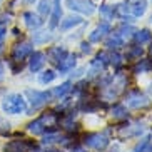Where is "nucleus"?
Instances as JSON below:
<instances>
[{
  "mask_svg": "<svg viewBox=\"0 0 152 152\" xmlns=\"http://www.w3.org/2000/svg\"><path fill=\"white\" fill-rule=\"evenodd\" d=\"M27 100L22 94H7L2 100V110L9 115H20L27 112Z\"/></svg>",
  "mask_w": 152,
  "mask_h": 152,
  "instance_id": "f257e3e1",
  "label": "nucleus"
},
{
  "mask_svg": "<svg viewBox=\"0 0 152 152\" xmlns=\"http://www.w3.org/2000/svg\"><path fill=\"white\" fill-rule=\"evenodd\" d=\"M25 95L28 97V102H30V109H27V112H34L42 109L44 105L50 102L52 99V92H45V90H25Z\"/></svg>",
  "mask_w": 152,
  "mask_h": 152,
  "instance_id": "f03ea898",
  "label": "nucleus"
},
{
  "mask_svg": "<svg viewBox=\"0 0 152 152\" xmlns=\"http://www.w3.org/2000/svg\"><path fill=\"white\" fill-rule=\"evenodd\" d=\"M84 144L87 147L94 149V151H105L109 147V137L105 134H100V132H95V134H87L84 137Z\"/></svg>",
  "mask_w": 152,
  "mask_h": 152,
  "instance_id": "7ed1b4c3",
  "label": "nucleus"
},
{
  "mask_svg": "<svg viewBox=\"0 0 152 152\" xmlns=\"http://www.w3.org/2000/svg\"><path fill=\"white\" fill-rule=\"evenodd\" d=\"M37 147V144L28 139H14L4 145V152H30Z\"/></svg>",
  "mask_w": 152,
  "mask_h": 152,
  "instance_id": "20e7f679",
  "label": "nucleus"
},
{
  "mask_svg": "<svg viewBox=\"0 0 152 152\" xmlns=\"http://www.w3.org/2000/svg\"><path fill=\"white\" fill-rule=\"evenodd\" d=\"M125 104L130 109H145L151 105V100L145 94L139 90H130L129 94H125Z\"/></svg>",
  "mask_w": 152,
  "mask_h": 152,
  "instance_id": "39448f33",
  "label": "nucleus"
},
{
  "mask_svg": "<svg viewBox=\"0 0 152 152\" xmlns=\"http://www.w3.org/2000/svg\"><path fill=\"white\" fill-rule=\"evenodd\" d=\"M32 52H34V47H32L30 42H20V44H15L14 47H12V52H10V60L23 62V58H27Z\"/></svg>",
  "mask_w": 152,
  "mask_h": 152,
  "instance_id": "423d86ee",
  "label": "nucleus"
},
{
  "mask_svg": "<svg viewBox=\"0 0 152 152\" xmlns=\"http://www.w3.org/2000/svg\"><path fill=\"white\" fill-rule=\"evenodd\" d=\"M65 5L70 10H75V12L84 14V15H92L95 12L94 4H90L87 0H65Z\"/></svg>",
  "mask_w": 152,
  "mask_h": 152,
  "instance_id": "0eeeda50",
  "label": "nucleus"
},
{
  "mask_svg": "<svg viewBox=\"0 0 152 152\" xmlns=\"http://www.w3.org/2000/svg\"><path fill=\"white\" fill-rule=\"evenodd\" d=\"M125 87V79L122 75H117L115 80L112 82L110 85H107V90H105V99H115L117 95L121 94Z\"/></svg>",
  "mask_w": 152,
  "mask_h": 152,
  "instance_id": "6e6552de",
  "label": "nucleus"
},
{
  "mask_svg": "<svg viewBox=\"0 0 152 152\" xmlns=\"http://www.w3.org/2000/svg\"><path fill=\"white\" fill-rule=\"evenodd\" d=\"M67 54H69V52L65 50V47L57 45V47H50V49H49V52H47V58H49V62H52L54 65H58V64L65 58V55H67Z\"/></svg>",
  "mask_w": 152,
  "mask_h": 152,
  "instance_id": "1a4fd4ad",
  "label": "nucleus"
},
{
  "mask_svg": "<svg viewBox=\"0 0 152 152\" xmlns=\"http://www.w3.org/2000/svg\"><path fill=\"white\" fill-rule=\"evenodd\" d=\"M44 64H45V54L44 52H32V54L28 55V69H30L32 72L42 70Z\"/></svg>",
  "mask_w": 152,
  "mask_h": 152,
  "instance_id": "9d476101",
  "label": "nucleus"
},
{
  "mask_svg": "<svg viewBox=\"0 0 152 152\" xmlns=\"http://www.w3.org/2000/svg\"><path fill=\"white\" fill-rule=\"evenodd\" d=\"M110 32V23L109 22H104V23H100L97 28H95L92 34H90V42H100L105 37V34H109Z\"/></svg>",
  "mask_w": 152,
  "mask_h": 152,
  "instance_id": "9b49d317",
  "label": "nucleus"
},
{
  "mask_svg": "<svg viewBox=\"0 0 152 152\" xmlns=\"http://www.w3.org/2000/svg\"><path fill=\"white\" fill-rule=\"evenodd\" d=\"M75 55L74 54H67L65 55V58H64L62 62L57 65V69H58V72L60 74H67V72H70V70H74V67H75Z\"/></svg>",
  "mask_w": 152,
  "mask_h": 152,
  "instance_id": "f8f14e48",
  "label": "nucleus"
},
{
  "mask_svg": "<svg viewBox=\"0 0 152 152\" xmlns=\"http://www.w3.org/2000/svg\"><path fill=\"white\" fill-rule=\"evenodd\" d=\"M60 15H62V9H60V0H55V5L52 7V12H50V28L54 30V28L58 27V22H60Z\"/></svg>",
  "mask_w": 152,
  "mask_h": 152,
  "instance_id": "ddd939ff",
  "label": "nucleus"
},
{
  "mask_svg": "<svg viewBox=\"0 0 152 152\" xmlns=\"http://www.w3.org/2000/svg\"><path fill=\"white\" fill-rule=\"evenodd\" d=\"M23 20H25V25H27L28 28H32V30H34V28H39L42 23H44V20H42L37 14H34V12H25V14H23Z\"/></svg>",
  "mask_w": 152,
  "mask_h": 152,
  "instance_id": "4468645a",
  "label": "nucleus"
},
{
  "mask_svg": "<svg viewBox=\"0 0 152 152\" xmlns=\"http://www.w3.org/2000/svg\"><path fill=\"white\" fill-rule=\"evenodd\" d=\"M129 9H130V12H132L134 17H140V15H144V12L147 9V4H145V0H134L129 5Z\"/></svg>",
  "mask_w": 152,
  "mask_h": 152,
  "instance_id": "2eb2a0df",
  "label": "nucleus"
},
{
  "mask_svg": "<svg viewBox=\"0 0 152 152\" xmlns=\"http://www.w3.org/2000/svg\"><path fill=\"white\" fill-rule=\"evenodd\" d=\"M134 40L137 42L139 45H142V44H147V42H151V39H152V34H151V30H147V28H142V30H137V32H134Z\"/></svg>",
  "mask_w": 152,
  "mask_h": 152,
  "instance_id": "dca6fc26",
  "label": "nucleus"
},
{
  "mask_svg": "<svg viewBox=\"0 0 152 152\" xmlns=\"http://www.w3.org/2000/svg\"><path fill=\"white\" fill-rule=\"evenodd\" d=\"M132 152H152V137L151 135H145V137L132 149Z\"/></svg>",
  "mask_w": 152,
  "mask_h": 152,
  "instance_id": "f3484780",
  "label": "nucleus"
},
{
  "mask_svg": "<svg viewBox=\"0 0 152 152\" xmlns=\"http://www.w3.org/2000/svg\"><path fill=\"white\" fill-rule=\"evenodd\" d=\"M70 92H72V82L67 80V82H64V84H60L58 87H55L52 90V95H55V97H65Z\"/></svg>",
  "mask_w": 152,
  "mask_h": 152,
  "instance_id": "a211bd4d",
  "label": "nucleus"
},
{
  "mask_svg": "<svg viewBox=\"0 0 152 152\" xmlns=\"http://www.w3.org/2000/svg\"><path fill=\"white\" fill-rule=\"evenodd\" d=\"M140 132H142V127H135V125L119 127V135L121 137H132V135H139Z\"/></svg>",
  "mask_w": 152,
  "mask_h": 152,
  "instance_id": "6ab92c4d",
  "label": "nucleus"
},
{
  "mask_svg": "<svg viewBox=\"0 0 152 152\" xmlns=\"http://www.w3.org/2000/svg\"><path fill=\"white\" fill-rule=\"evenodd\" d=\"M80 23H82V18L80 17H74V15H70V17H67L65 20H62L58 25H60L62 30H69V28H72V27L80 25Z\"/></svg>",
  "mask_w": 152,
  "mask_h": 152,
  "instance_id": "aec40b11",
  "label": "nucleus"
},
{
  "mask_svg": "<svg viewBox=\"0 0 152 152\" xmlns=\"http://www.w3.org/2000/svg\"><path fill=\"white\" fill-rule=\"evenodd\" d=\"M134 32H135V28L134 27H130V25H122V27H119L115 30V35H119L122 39V40H129L130 37L134 35Z\"/></svg>",
  "mask_w": 152,
  "mask_h": 152,
  "instance_id": "412c9836",
  "label": "nucleus"
},
{
  "mask_svg": "<svg viewBox=\"0 0 152 152\" xmlns=\"http://www.w3.org/2000/svg\"><path fill=\"white\" fill-rule=\"evenodd\" d=\"M50 39H52V34H50V32L40 30V32H37V34H34L32 42H34V44H37V45H40V44H47Z\"/></svg>",
  "mask_w": 152,
  "mask_h": 152,
  "instance_id": "4be33fe9",
  "label": "nucleus"
},
{
  "mask_svg": "<svg viewBox=\"0 0 152 152\" xmlns=\"http://www.w3.org/2000/svg\"><path fill=\"white\" fill-rule=\"evenodd\" d=\"M149 70H152V64H151V60H145V58L139 60L134 65V69H132L134 74H144V72H149Z\"/></svg>",
  "mask_w": 152,
  "mask_h": 152,
  "instance_id": "5701e85b",
  "label": "nucleus"
},
{
  "mask_svg": "<svg viewBox=\"0 0 152 152\" xmlns=\"http://www.w3.org/2000/svg\"><path fill=\"white\" fill-rule=\"evenodd\" d=\"M110 114H112L114 119H117V121H125V119H127V109H125L124 105H114Z\"/></svg>",
  "mask_w": 152,
  "mask_h": 152,
  "instance_id": "b1692460",
  "label": "nucleus"
},
{
  "mask_svg": "<svg viewBox=\"0 0 152 152\" xmlns=\"http://www.w3.org/2000/svg\"><path fill=\"white\" fill-rule=\"evenodd\" d=\"M124 44L125 42L122 40L119 35H115V34H112L107 40H105V47H109V49H119V47H122Z\"/></svg>",
  "mask_w": 152,
  "mask_h": 152,
  "instance_id": "393cba45",
  "label": "nucleus"
},
{
  "mask_svg": "<svg viewBox=\"0 0 152 152\" xmlns=\"http://www.w3.org/2000/svg\"><path fill=\"white\" fill-rule=\"evenodd\" d=\"M55 77H57V74H55V70H52V69H49V70H44L40 74V84H50V82L55 80Z\"/></svg>",
  "mask_w": 152,
  "mask_h": 152,
  "instance_id": "a878e982",
  "label": "nucleus"
},
{
  "mask_svg": "<svg viewBox=\"0 0 152 152\" xmlns=\"http://www.w3.org/2000/svg\"><path fill=\"white\" fill-rule=\"evenodd\" d=\"M50 12H52L50 2L49 0H40V2H39V14H40L42 17H47V15H50Z\"/></svg>",
  "mask_w": 152,
  "mask_h": 152,
  "instance_id": "bb28decb",
  "label": "nucleus"
},
{
  "mask_svg": "<svg viewBox=\"0 0 152 152\" xmlns=\"http://www.w3.org/2000/svg\"><path fill=\"white\" fill-rule=\"evenodd\" d=\"M144 54V49L140 47V45H135V47H132V49L127 52V58H140Z\"/></svg>",
  "mask_w": 152,
  "mask_h": 152,
  "instance_id": "cd10ccee",
  "label": "nucleus"
},
{
  "mask_svg": "<svg viewBox=\"0 0 152 152\" xmlns=\"http://www.w3.org/2000/svg\"><path fill=\"white\" fill-rule=\"evenodd\" d=\"M109 64H112L114 67H121L122 64H124V57H122L121 54H117V52H114V54L109 55Z\"/></svg>",
  "mask_w": 152,
  "mask_h": 152,
  "instance_id": "c85d7f7f",
  "label": "nucleus"
},
{
  "mask_svg": "<svg viewBox=\"0 0 152 152\" xmlns=\"http://www.w3.org/2000/svg\"><path fill=\"white\" fill-rule=\"evenodd\" d=\"M100 14H102L105 18H110V17H114V14H115V12H114V7L102 5V7H100Z\"/></svg>",
  "mask_w": 152,
  "mask_h": 152,
  "instance_id": "c756f323",
  "label": "nucleus"
},
{
  "mask_svg": "<svg viewBox=\"0 0 152 152\" xmlns=\"http://www.w3.org/2000/svg\"><path fill=\"white\" fill-rule=\"evenodd\" d=\"M10 130V122L5 117H0V132H9Z\"/></svg>",
  "mask_w": 152,
  "mask_h": 152,
  "instance_id": "7c9ffc66",
  "label": "nucleus"
},
{
  "mask_svg": "<svg viewBox=\"0 0 152 152\" xmlns=\"http://www.w3.org/2000/svg\"><path fill=\"white\" fill-rule=\"evenodd\" d=\"M80 49H82V52H84V54H90V52H92V49H90V44H87V42H82V44H80Z\"/></svg>",
  "mask_w": 152,
  "mask_h": 152,
  "instance_id": "2f4dec72",
  "label": "nucleus"
},
{
  "mask_svg": "<svg viewBox=\"0 0 152 152\" xmlns=\"http://www.w3.org/2000/svg\"><path fill=\"white\" fill-rule=\"evenodd\" d=\"M84 72H85V69H77V70L74 72V77H75V79H79V77H80Z\"/></svg>",
  "mask_w": 152,
  "mask_h": 152,
  "instance_id": "473e14b6",
  "label": "nucleus"
},
{
  "mask_svg": "<svg viewBox=\"0 0 152 152\" xmlns=\"http://www.w3.org/2000/svg\"><path fill=\"white\" fill-rule=\"evenodd\" d=\"M5 77V69H4V64H0V80H4Z\"/></svg>",
  "mask_w": 152,
  "mask_h": 152,
  "instance_id": "72a5a7b5",
  "label": "nucleus"
},
{
  "mask_svg": "<svg viewBox=\"0 0 152 152\" xmlns=\"http://www.w3.org/2000/svg\"><path fill=\"white\" fill-rule=\"evenodd\" d=\"M12 32H14V35H15V37H18V35H20V34H22V32L18 30V28H14V30H12Z\"/></svg>",
  "mask_w": 152,
  "mask_h": 152,
  "instance_id": "f704fd0d",
  "label": "nucleus"
},
{
  "mask_svg": "<svg viewBox=\"0 0 152 152\" xmlns=\"http://www.w3.org/2000/svg\"><path fill=\"white\" fill-rule=\"evenodd\" d=\"M45 152H58V151H57V149H47Z\"/></svg>",
  "mask_w": 152,
  "mask_h": 152,
  "instance_id": "c9c22d12",
  "label": "nucleus"
},
{
  "mask_svg": "<svg viewBox=\"0 0 152 152\" xmlns=\"http://www.w3.org/2000/svg\"><path fill=\"white\" fill-rule=\"evenodd\" d=\"M74 152H85V151H82V149H79V147H75V149H74Z\"/></svg>",
  "mask_w": 152,
  "mask_h": 152,
  "instance_id": "e433bc0d",
  "label": "nucleus"
},
{
  "mask_svg": "<svg viewBox=\"0 0 152 152\" xmlns=\"http://www.w3.org/2000/svg\"><path fill=\"white\" fill-rule=\"evenodd\" d=\"M25 2H27V4H34V2H35V0H25Z\"/></svg>",
  "mask_w": 152,
  "mask_h": 152,
  "instance_id": "4c0bfd02",
  "label": "nucleus"
},
{
  "mask_svg": "<svg viewBox=\"0 0 152 152\" xmlns=\"http://www.w3.org/2000/svg\"><path fill=\"white\" fill-rule=\"evenodd\" d=\"M149 54H151V57H152V45H151V49H149Z\"/></svg>",
  "mask_w": 152,
  "mask_h": 152,
  "instance_id": "58836bf2",
  "label": "nucleus"
},
{
  "mask_svg": "<svg viewBox=\"0 0 152 152\" xmlns=\"http://www.w3.org/2000/svg\"><path fill=\"white\" fill-rule=\"evenodd\" d=\"M2 4H4V0H0V5H2Z\"/></svg>",
  "mask_w": 152,
  "mask_h": 152,
  "instance_id": "ea45409f",
  "label": "nucleus"
},
{
  "mask_svg": "<svg viewBox=\"0 0 152 152\" xmlns=\"http://www.w3.org/2000/svg\"><path fill=\"white\" fill-rule=\"evenodd\" d=\"M151 94H152V85H151Z\"/></svg>",
  "mask_w": 152,
  "mask_h": 152,
  "instance_id": "a19ab883",
  "label": "nucleus"
},
{
  "mask_svg": "<svg viewBox=\"0 0 152 152\" xmlns=\"http://www.w3.org/2000/svg\"><path fill=\"white\" fill-rule=\"evenodd\" d=\"M151 22H152V17H151Z\"/></svg>",
  "mask_w": 152,
  "mask_h": 152,
  "instance_id": "79ce46f5",
  "label": "nucleus"
},
{
  "mask_svg": "<svg viewBox=\"0 0 152 152\" xmlns=\"http://www.w3.org/2000/svg\"><path fill=\"white\" fill-rule=\"evenodd\" d=\"M35 152H37V151H35Z\"/></svg>",
  "mask_w": 152,
  "mask_h": 152,
  "instance_id": "37998d69",
  "label": "nucleus"
}]
</instances>
